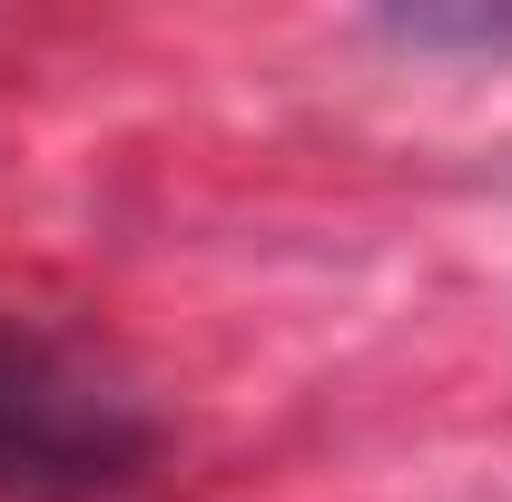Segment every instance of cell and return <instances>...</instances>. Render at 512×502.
Returning <instances> with one entry per match:
<instances>
[{
    "instance_id": "1",
    "label": "cell",
    "mask_w": 512,
    "mask_h": 502,
    "mask_svg": "<svg viewBox=\"0 0 512 502\" xmlns=\"http://www.w3.org/2000/svg\"><path fill=\"white\" fill-rule=\"evenodd\" d=\"M158 453L148 414L99 365L50 335L0 325V502H89L119 493Z\"/></svg>"
}]
</instances>
